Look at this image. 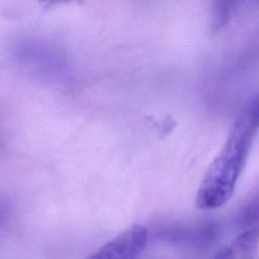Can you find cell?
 <instances>
[{"instance_id":"obj_1","label":"cell","mask_w":259,"mask_h":259,"mask_svg":"<svg viewBox=\"0 0 259 259\" xmlns=\"http://www.w3.org/2000/svg\"><path fill=\"white\" fill-rule=\"evenodd\" d=\"M258 128L259 96H256L237 116L223 149L200 182L195 197L198 208H218L232 197Z\"/></svg>"},{"instance_id":"obj_2","label":"cell","mask_w":259,"mask_h":259,"mask_svg":"<svg viewBox=\"0 0 259 259\" xmlns=\"http://www.w3.org/2000/svg\"><path fill=\"white\" fill-rule=\"evenodd\" d=\"M150 238L149 230L133 225L89 255L86 259H139Z\"/></svg>"},{"instance_id":"obj_3","label":"cell","mask_w":259,"mask_h":259,"mask_svg":"<svg viewBox=\"0 0 259 259\" xmlns=\"http://www.w3.org/2000/svg\"><path fill=\"white\" fill-rule=\"evenodd\" d=\"M217 235V228L211 224L193 227L167 226L154 231V237L174 245L202 246L211 242Z\"/></svg>"},{"instance_id":"obj_4","label":"cell","mask_w":259,"mask_h":259,"mask_svg":"<svg viewBox=\"0 0 259 259\" xmlns=\"http://www.w3.org/2000/svg\"><path fill=\"white\" fill-rule=\"evenodd\" d=\"M259 245V228L243 231L209 259H255Z\"/></svg>"},{"instance_id":"obj_5","label":"cell","mask_w":259,"mask_h":259,"mask_svg":"<svg viewBox=\"0 0 259 259\" xmlns=\"http://www.w3.org/2000/svg\"><path fill=\"white\" fill-rule=\"evenodd\" d=\"M259 224V195L246 203L236 217V225L243 231L256 228Z\"/></svg>"},{"instance_id":"obj_6","label":"cell","mask_w":259,"mask_h":259,"mask_svg":"<svg viewBox=\"0 0 259 259\" xmlns=\"http://www.w3.org/2000/svg\"><path fill=\"white\" fill-rule=\"evenodd\" d=\"M235 2L230 1H218L213 3L211 9V27L212 30L222 28L229 20L231 12L233 10Z\"/></svg>"},{"instance_id":"obj_7","label":"cell","mask_w":259,"mask_h":259,"mask_svg":"<svg viewBox=\"0 0 259 259\" xmlns=\"http://www.w3.org/2000/svg\"><path fill=\"white\" fill-rule=\"evenodd\" d=\"M8 217V208L7 205L0 201V226L3 225Z\"/></svg>"}]
</instances>
